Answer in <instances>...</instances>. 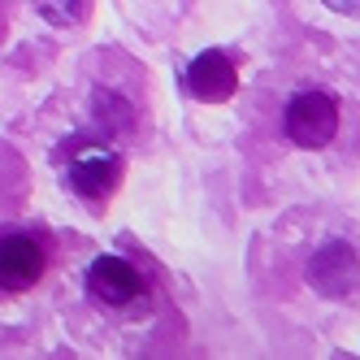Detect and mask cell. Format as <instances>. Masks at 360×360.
<instances>
[{
  "instance_id": "obj_1",
  "label": "cell",
  "mask_w": 360,
  "mask_h": 360,
  "mask_svg": "<svg viewBox=\"0 0 360 360\" xmlns=\"http://www.w3.org/2000/svg\"><path fill=\"white\" fill-rule=\"evenodd\" d=\"M282 131L295 148H326L339 135V105L326 91H295L287 113H282Z\"/></svg>"
},
{
  "instance_id": "obj_2",
  "label": "cell",
  "mask_w": 360,
  "mask_h": 360,
  "mask_svg": "<svg viewBox=\"0 0 360 360\" xmlns=\"http://www.w3.org/2000/svg\"><path fill=\"white\" fill-rule=\"evenodd\" d=\"M48 269V256L31 235H9L0 239V291H31Z\"/></svg>"
},
{
  "instance_id": "obj_3",
  "label": "cell",
  "mask_w": 360,
  "mask_h": 360,
  "mask_svg": "<svg viewBox=\"0 0 360 360\" xmlns=\"http://www.w3.org/2000/svg\"><path fill=\"white\" fill-rule=\"evenodd\" d=\"M308 282H313V291H321L326 300H347L360 282L356 252L347 243H326L313 256V265H308Z\"/></svg>"
},
{
  "instance_id": "obj_4",
  "label": "cell",
  "mask_w": 360,
  "mask_h": 360,
  "mask_svg": "<svg viewBox=\"0 0 360 360\" xmlns=\"http://www.w3.org/2000/svg\"><path fill=\"white\" fill-rule=\"evenodd\" d=\"M122 183V157L109 148H87L79 161L70 165V187L83 200H105Z\"/></svg>"
},
{
  "instance_id": "obj_5",
  "label": "cell",
  "mask_w": 360,
  "mask_h": 360,
  "mask_svg": "<svg viewBox=\"0 0 360 360\" xmlns=\"http://www.w3.org/2000/svg\"><path fill=\"white\" fill-rule=\"evenodd\" d=\"M239 87V70L226 53H200L191 65H187V91L204 105H221L230 100Z\"/></svg>"
},
{
  "instance_id": "obj_6",
  "label": "cell",
  "mask_w": 360,
  "mask_h": 360,
  "mask_svg": "<svg viewBox=\"0 0 360 360\" xmlns=\"http://www.w3.org/2000/svg\"><path fill=\"white\" fill-rule=\"evenodd\" d=\"M87 291L109 308H126L139 295V274L122 256H96L91 269H87Z\"/></svg>"
},
{
  "instance_id": "obj_7",
  "label": "cell",
  "mask_w": 360,
  "mask_h": 360,
  "mask_svg": "<svg viewBox=\"0 0 360 360\" xmlns=\"http://www.w3.org/2000/svg\"><path fill=\"white\" fill-rule=\"evenodd\" d=\"M35 5L48 22H57V27H79L87 18V0H35Z\"/></svg>"
},
{
  "instance_id": "obj_8",
  "label": "cell",
  "mask_w": 360,
  "mask_h": 360,
  "mask_svg": "<svg viewBox=\"0 0 360 360\" xmlns=\"http://www.w3.org/2000/svg\"><path fill=\"white\" fill-rule=\"evenodd\" d=\"M321 5L334 13H360V0H321Z\"/></svg>"
}]
</instances>
